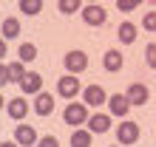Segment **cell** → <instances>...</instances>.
I'll return each instance as SVG.
<instances>
[{
  "label": "cell",
  "mask_w": 156,
  "mask_h": 147,
  "mask_svg": "<svg viewBox=\"0 0 156 147\" xmlns=\"http://www.w3.org/2000/svg\"><path fill=\"white\" fill-rule=\"evenodd\" d=\"M6 74H9V82H20L26 68H23V62L17 60V62H9V65H6Z\"/></svg>",
  "instance_id": "18"
},
{
  "label": "cell",
  "mask_w": 156,
  "mask_h": 147,
  "mask_svg": "<svg viewBox=\"0 0 156 147\" xmlns=\"http://www.w3.org/2000/svg\"><path fill=\"white\" fill-rule=\"evenodd\" d=\"M57 9L62 14H74V12L82 9V0H57Z\"/></svg>",
  "instance_id": "20"
},
{
  "label": "cell",
  "mask_w": 156,
  "mask_h": 147,
  "mask_svg": "<svg viewBox=\"0 0 156 147\" xmlns=\"http://www.w3.org/2000/svg\"><path fill=\"white\" fill-rule=\"evenodd\" d=\"M116 139H119V144H136L139 142V125L136 122H119V127H116Z\"/></svg>",
  "instance_id": "7"
},
{
  "label": "cell",
  "mask_w": 156,
  "mask_h": 147,
  "mask_svg": "<svg viewBox=\"0 0 156 147\" xmlns=\"http://www.w3.org/2000/svg\"><path fill=\"white\" fill-rule=\"evenodd\" d=\"M122 65H125V57H122V51H119V48L105 51V57H102V68H105L108 74H116Z\"/></svg>",
  "instance_id": "13"
},
{
  "label": "cell",
  "mask_w": 156,
  "mask_h": 147,
  "mask_svg": "<svg viewBox=\"0 0 156 147\" xmlns=\"http://www.w3.org/2000/svg\"><path fill=\"white\" fill-rule=\"evenodd\" d=\"M3 57H6V40L0 37V60H3Z\"/></svg>",
  "instance_id": "27"
},
{
  "label": "cell",
  "mask_w": 156,
  "mask_h": 147,
  "mask_svg": "<svg viewBox=\"0 0 156 147\" xmlns=\"http://www.w3.org/2000/svg\"><path fill=\"white\" fill-rule=\"evenodd\" d=\"M108 108H111V116H128L131 102H128L125 94H114V96H108Z\"/></svg>",
  "instance_id": "14"
},
{
  "label": "cell",
  "mask_w": 156,
  "mask_h": 147,
  "mask_svg": "<svg viewBox=\"0 0 156 147\" xmlns=\"http://www.w3.org/2000/svg\"><path fill=\"white\" fill-rule=\"evenodd\" d=\"M145 62H148V65L156 71V43H151L148 48H145Z\"/></svg>",
  "instance_id": "23"
},
{
  "label": "cell",
  "mask_w": 156,
  "mask_h": 147,
  "mask_svg": "<svg viewBox=\"0 0 156 147\" xmlns=\"http://www.w3.org/2000/svg\"><path fill=\"white\" fill-rule=\"evenodd\" d=\"M6 108V99H3V94H0V110H3Z\"/></svg>",
  "instance_id": "29"
},
{
  "label": "cell",
  "mask_w": 156,
  "mask_h": 147,
  "mask_svg": "<svg viewBox=\"0 0 156 147\" xmlns=\"http://www.w3.org/2000/svg\"><path fill=\"white\" fill-rule=\"evenodd\" d=\"M82 12V20H85V26H102L108 20V12L99 3H88V6H82L80 9Z\"/></svg>",
  "instance_id": "4"
},
{
  "label": "cell",
  "mask_w": 156,
  "mask_h": 147,
  "mask_svg": "<svg viewBox=\"0 0 156 147\" xmlns=\"http://www.w3.org/2000/svg\"><path fill=\"white\" fill-rule=\"evenodd\" d=\"M119 43L122 45L136 43V23H119Z\"/></svg>",
  "instance_id": "16"
},
{
  "label": "cell",
  "mask_w": 156,
  "mask_h": 147,
  "mask_svg": "<svg viewBox=\"0 0 156 147\" xmlns=\"http://www.w3.org/2000/svg\"><path fill=\"white\" fill-rule=\"evenodd\" d=\"M20 12L29 14V17L40 14V12H43V0H20Z\"/></svg>",
  "instance_id": "17"
},
{
  "label": "cell",
  "mask_w": 156,
  "mask_h": 147,
  "mask_svg": "<svg viewBox=\"0 0 156 147\" xmlns=\"http://www.w3.org/2000/svg\"><path fill=\"white\" fill-rule=\"evenodd\" d=\"M0 147H20L17 142H0Z\"/></svg>",
  "instance_id": "28"
},
{
  "label": "cell",
  "mask_w": 156,
  "mask_h": 147,
  "mask_svg": "<svg viewBox=\"0 0 156 147\" xmlns=\"http://www.w3.org/2000/svg\"><path fill=\"white\" fill-rule=\"evenodd\" d=\"M0 85H9V74H6V65H0Z\"/></svg>",
  "instance_id": "26"
},
{
  "label": "cell",
  "mask_w": 156,
  "mask_h": 147,
  "mask_svg": "<svg viewBox=\"0 0 156 147\" xmlns=\"http://www.w3.org/2000/svg\"><path fill=\"white\" fill-rule=\"evenodd\" d=\"M80 91H82V85H80L77 74H66V77L57 79V94H60L62 99H74Z\"/></svg>",
  "instance_id": "2"
},
{
  "label": "cell",
  "mask_w": 156,
  "mask_h": 147,
  "mask_svg": "<svg viewBox=\"0 0 156 147\" xmlns=\"http://www.w3.org/2000/svg\"><path fill=\"white\" fill-rule=\"evenodd\" d=\"M51 110H54V96L37 91V94H34V113L37 116H51Z\"/></svg>",
  "instance_id": "11"
},
{
  "label": "cell",
  "mask_w": 156,
  "mask_h": 147,
  "mask_svg": "<svg viewBox=\"0 0 156 147\" xmlns=\"http://www.w3.org/2000/svg\"><path fill=\"white\" fill-rule=\"evenodd\" d=\"M62 119H66L68 125H74V127H77V125H85V119H88V105H85V102H82V105H80V102H71L66 110H62Z\"/></svg>",
  "instance_id": "5"
},
{
  "label": "cell",
  "mask_w": 156,
  "mask_h": 147,
  "mask_svg": "<svg viewBox=\"0 0 156 147\" xmlns=\"http://www.w3.org/2000/svg\"><path fill=\"white\" fill-rule=\"evenodd\" d=\"M142 29L145 31H156V12H148L142 17Z\"/></svg>",
  "instance_id": "22"
},
{
  "label": "cell",
  "mask_w": 156,
  "mask_h": 147,
  "mask_svg": "<svg viewBox=\"0 0 156 147\" xmlns=\"http://www.w3.org/2000/svg\"><path fill=\"white\" fill-rule=\"evenodd\" d=\"M17 85H20L23 94H37V91H43V77H40V74H34V71H26L23 79L17 82Z\"/></svg>",
  "instance_id": "10"
},
{
  "label": "cell",
  "mask_w": 156,
  "mask_h": 147,
  "mask_svg": "<svg viewBox=\"0 0 156 147\" xmlns=\"http://www.w3.org/2000/svg\"><path fill=\"white\" fill-rule=\"evenodd\" d=\"M0 37H3V40H14V37H20V23H17L14 17H6L3 26H0Z\"/></svg>",
  "instance_id": "15"
},
{
  "label": "cell",
  "mask_w": 156,
  "mask_h": 147,
  "mask_svg": "<svg viewBox=\"0 0 156 147\" xmlns=\"http://www.w3.org/2000/svg\"><path fill=\"white\" fill-rule=\"evenodd\" d=\"M14 142L20 144V147L37 144V130H34L31 125H17V127H14Z\"/></svg>",
  "instance_id": "9"
},
{
  "label": "cell",
  "mask_w": 156,
  "mask_h": 147,
  "mask_svg": "<svg viewBox=\"0 0 156 147\" xmlns=\"http://www.w3.org/2000/svg\"><path fill=\"white\" fill-rule=\"evenodd\" d=\"M6 113L14 119V122H20V119L29 116V102H26L23 96H14V99H9L6 102Z\"/></svg>",
  "instance_id": "8"
},
{
  "label": "cell",
  "mask_w": 156,
  "mask_h": 147,
  "mask_svg": "<svg viewBox=\"0 0 156 147\" xmlns=\"http://www.w3.org/2000/svg\"><path fill=\"white\" fill-rule=\"evenodd\" d=\"M111 147H122V144H111Z\"/></svg>",
  "instance_id": "30"
},
{
  "label": "cell",
  "mask_w": 156,
  "mask_h": 147,
  "mask_svg": "<svg viewBox=\"0 0 156 147\" xmlns=\"http://www.w3.org/2000/svg\"><path fill=\"white\" fill-rule=\"evenodd\" d=\"M80 94H82V102H85L88 108H102V105L108 102L105 88H102V85H97V82H94V85H88V88H82Z\"/></svg>",
  "instance_id": "1"
},
{
  "label": "cell",
  "mask_w": 156,
  "mask_h": 147,
  "mask_svg": "<svg viewBox=\"0 0 156 147\" xmlns=\"http://www.w3.org/2000/svg\"><path fill=\"white\" fill-rule=\"evenodd\" d=\"M71 147H91V130H74Z\"/></svg>",
  "instance_id": "19"
},
{
  "label": "cell",
  "mask_w": 156,
  "mask_h": 147,
  "mask_svg": "<svg viewBox=\"0 0 156 147\" xmlns=\"http://www.w3.org/2000/svg\"><path fill=\"white\" fill-rule=\"evenodd\" d=\"M17 54H20V62H31L34 57H37V48H34L31 43H23L20 48H17Z\"/></svg>",
  "instance_id": "21"
},
{
  "label": "cell",
  "mask_w": 156,
  "mask_h": 147,
  "mask_svg": "<svg viewBox=\"0 0 156 147\" xmlns=\"http://www.w3.org/2000/svg\"><path fill=\"white\" fill-rule=\"evenodd\" d=\"M88 3H97V0H88Z\"/></svg>",
  "instance_id": "31"
},
{
  "label": "cell",
  "mask_w": 156,
  "mask_h": 147,
  "mask_svg": "<svg viewBox=\"0 0 156 147\" xmlns=\"http://www.w3.org/2000/svg\"><path fill=\"white\" fill-rule=\"evenodd\" d=\"M37 147H60V142L48 133V136H43V139H37Z\"/></svg>",
  "instance_id": "25"
},
{
  "label": "cell",
  "mask_w": 156,
  "mask_h": 147,
  "mask_svg": "<svg viewBox=\"0 0 156 147\" xmlns=\"http://www.w3.org/2000/svg\"><path fill=\"white\" fill-rule=\"evenodd\" d=\"M125 96H128V102L131 105H148V99H151V91H148V85L145 82H131L128 85V91H125Z\"/></svg>",
  "instance_id": "6"
},
{
  "label": "cell",
  "mask_w": 156,
  "mask_h": 147,
  "mask_svg": "<svg viewBox=\"0 0 156 147\" xmlns=\"http://www.w3.org/2000/svg\"><path fill=\"white\" fill-rule=\"evenodd\" d=\"M139 3H142V0H116V9H119V12H133Z\"/></svg>",
  "instance_id": "24"
},
{
  "label": "cell",
  "mask_w": 156,
  "mask_h": 147,
  "mask_svg": "<svg viewBox=\"0 0 156 147\" xmlns=\"http://www.w3.org/2000/svg\"><path fill=\"white\" fill-rule=\"evenodd\" d=\"M85 122H88V130H91V133H105V130H111V113H99V110H97V113L88 116Z\"/></svg>",
  "instance_id": "12"
},
{
  "label": "cell",
  "mask_w": 156,
  "mask_h": 147,
  "mask_svg": "<svg viewBox=\"0 0 156 147\" xmlns=\"http://www.w3.org/2000/svg\"><path fill=\"white\" fill-rule=\"evenodd\" d=\"M62 65H66L68 74H82V71L88 68V57H85V51L74 48V51H68L66 57H62Z\"/></svg>",
  "instance_id": "3"
}]
</instances>
